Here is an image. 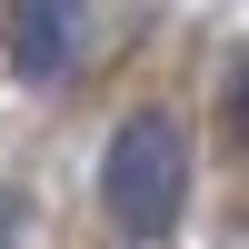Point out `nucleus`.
<instances>
[{"label":"nucleus","mask_w":249,"mask_h":249,"mask_svg":"<svg viewBox=\"0 0 249 249\" xmlns=\"http://www.w3.org/2000/svg\"><path fill=\"white\" fill-rule=\"evenodd\" d=\"M100 199H110V219L130 239H160L179 219V199H190V160H179V130L160 110L120 120L110 130V160H100Z\"/></svg>","instance_id":"f257e3e1"},{"label":"nucleus","mask_w":249,"mask_h":249,"mask_svg":"<svg viewBox=\"0 0 249 249\" xmlns=\"http://www.w3.org/2000/svg\"><path fill=\"white\" fill-rule=\"evenodd\" d=\"M80 50V0H10V70L20 80H60Z\"/></svg>","instance_id":"f03ea898"},{"label":"nucleus","mask_w":249,"mask_h":249,"mask_svg":"<svg viewBox=\"0 0 249 249\" xmlns=\"http://www.w3.org/2000/svg\"><path fill=\"white\" fill-rule=\"evenodd\" d=\"M10 219H20V199H10V190H0V239H10Z\"/></svg>","instance_id":"7ed1b4c3"},{"label":"nucleus","mask_w":249,"mask_h":249,"mask_svg":"<svg viewBox=\"0 0 249 249\" xmlns=\"http://www.w3.org/2000/svg\"><path fill=\"white\" fill-rule=\"evenodd\" d=\"M239 130H249V80H239Z\"/></svg>","instance_id":"20e7f679"}]
</instances>
